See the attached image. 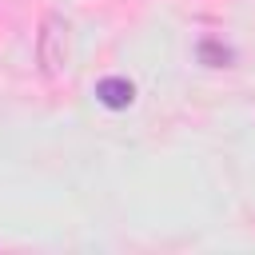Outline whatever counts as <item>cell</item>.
Here are the masks:
<instances>
[{
	"label": "cell",
	"instance_id": "3",
	"mask_svg": "<svg viewBox=\"0 0 255 255\" xmlns=\"http://www.w3.org/2000/svg\"><path fill=\"white\" fill-rule=\"evenodd\" d=\"M195 60L203 68H231L235 64V48L223 44L219 36H203V40H195Z\"/></svg>",
	"mask_w": 255,
	"mask_h": 255
},
{
	"label": "cell",
	"instance_id": "1",
	"mask_svg": "<svg viewBox=\"0 0 255 255\" xmlns=\"http://www.w3.org/2000/svg\"><path fill=\"white\" fill-rule=\"evenodd\" d=\"M36 60H40V72L52 80L64 72L68 64V20L60 12H48L40 20V36H36Z\"/></svg>",
	"mask_w": 255,
	"mask_h": 255
},
{
	"label": "cell",
	"instance_id": "2",
	"mask_svg": "<svg viewBox=\"0 0 255 255\" xmlns=\"http://www.w3.org/2000/svg\"><path fill=\"white\" fill-rule=\"evenodd\" d=\"M96 100L112 112H124L135 100V84L128 76H104V80H96Z\"/></svg>",
	"mask_w": 255,
	"mask_h": 255
}]
</instances>
